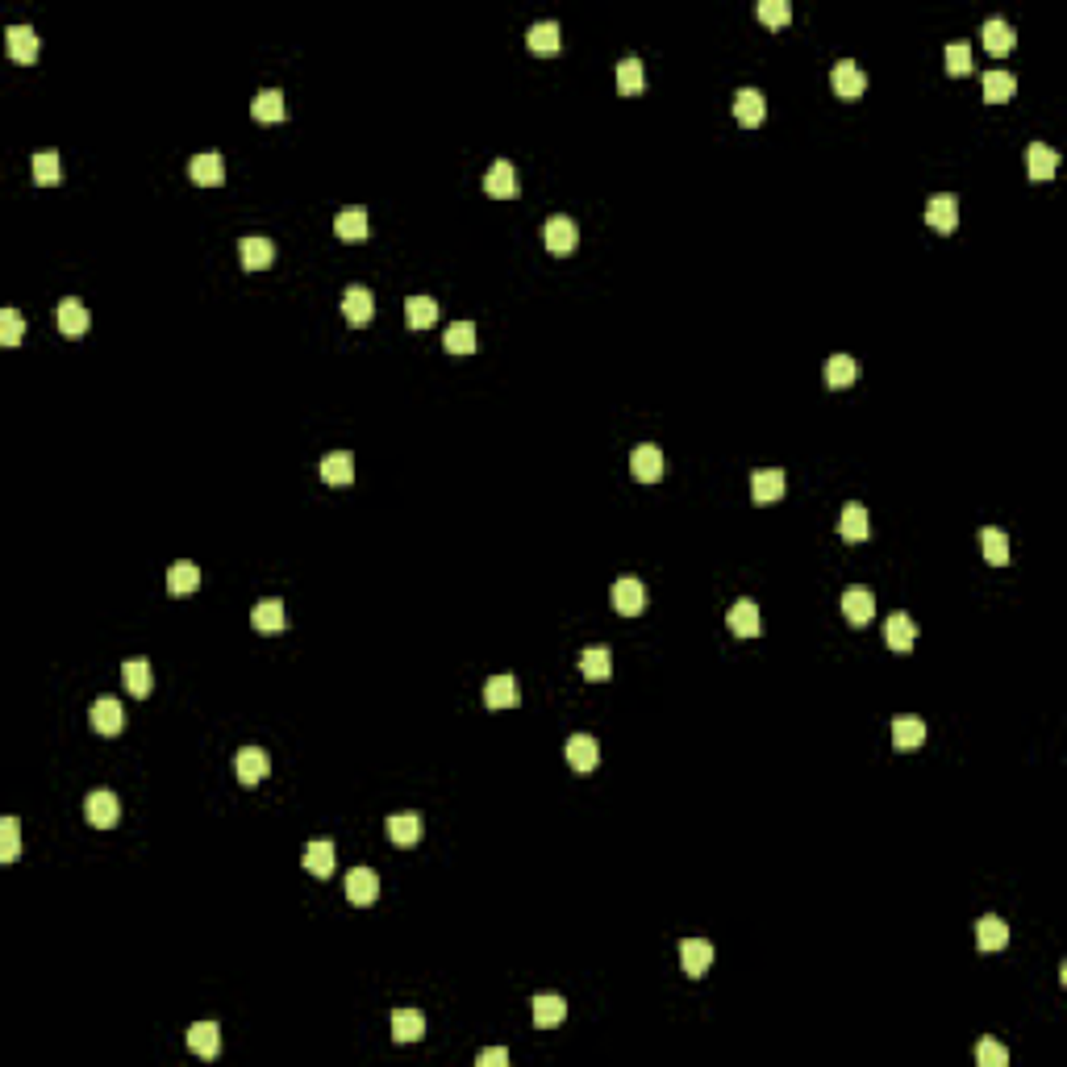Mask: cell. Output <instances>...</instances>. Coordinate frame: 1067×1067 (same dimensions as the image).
I'll return each mask as SVG.
<instances>
[{
    "label": "cell",
    "mask_w": 1067,
    "mask_h": 1067,
    "mask_svg": "<svg viewBox=\"0 0 1067 1067\" xmlns=\"http://www.w3.org/2000/svg\"><path fill=\"white\" fill-rule=\"evenodd\" d=\"M376 897H380V876L371 868H355L346 876V900L351 905L367 909V905H376Z\"/></svg>",
    "instance_id": "cell-8"
},
{
    "label": "cell",
    "mask_w": 1067,
    "mask_h": 1067,
    "mask_svg": "<svg viewBox=\"0 0 1067 1067\" xmlns=\"http://www.w3.org/2000/svg\"><path fill=\"white\" fill-rule=\"evenodd\" d=\"M21 334H25V321H21V313H17V309H5V313H0V342H5V346H17Z\"/></svg>",
    "instance_id": "cell-52"
},
{
    "label": "cell",
    "mask_w": 1067,
    "mask_h": 1067,
    "mask_svg": "<svg viewBox=\"0 0 1067 1067\" xmlns=\"http://www.w3.org/2000/svg\"><path fill=\"white\" fill-rule=\"evenodd\" d=\"M830 84H834V92H838L842 100H855V97H863V88H868V76H863L859 63L842 59V63H834Z\"/></svg>",
    "instance_id": "cell-9"
},
{
    "label": "cell",
    "mask_w": 1067,
    "mask_h": 1067,
    "mask_svg": "<svg viewBox=\"0 0 1067 1067\" xmlns=\"http://www.w3.org/2000/svg\"><path fill=\"white\" fill-rule=\"evenodd\" d=\"M334 842H326V838H317V842H309L305 847V868L313 871L317 879H330L334 876Z\"/></svg>",
    "instance_id": "cell-30"
},
{
    "label": "cell",
    "mask_w": 1067,
    "mask_h": 1067,
    "mask_svg": "<svg viewBox=\"0 0 1067 1067\" xmlns=\"http://www.w3.org/2000/svg\"><path fill=\"white\" fill-rule=\"evenodd\" d=\"M947 71L950 76H968L971 71V46L968 42H950L947 46Z\"/></svg>",
    "instance_id": "cell-53"
},
{
    "label": "cell",
    "mask_w": 1067,
    "mask_h": 1067,
    "mask_svg": "<svg viewBox=\"0 0 1067 1067\" xmlns=\"http://www.w3.org/2000/svg\"><path fill=\"white\" fill-rule=\"evenodd\" d=\"M267 771H271V759H267V751H259V747H242V751L234 755V776L242 788H255Z\"/></svg>",
    "instance_id": "cell-5"
},
{
    "label": "cell",
    "mask_w": 1067,
    "mask_h": 1067,
    "mask_svg": "<svg viewBox=\"0 0 1067 1067\" xmlns=\"http://www.w3.org/2000/svg\"><path fill=\"white\" fill-rule=\"evenodd\" d=\"M405 321L413 330H430L438 321V300L434 297H409L405 300Z\"/></svg>",
    "instance_id": "cell-43"
},
{
    "label": "cell",
    "mask_w": 1067,
    "mask_h": 1067,
    "mask_svg": "<svg viewBox=\"0 0 1067 1067\" xmlns=\"http://www.w3.org/2000/svg\"><path fill=\"white\" fill-rule=\"evenodd\" d=\"M238 255H242V267H247V271H263V267H271V259H276V242L250 234L238 242Z\"/></svg>",
    "instance_id": "cell-16"
},
{
    "label": "cell",
    "mask_w": 1067,
    "mask_h": 1067,
    "mask_svg": "<svg viewBox=\"0 0 1067 1067\" xmlns=\"http://www.w3.org/2000/svg\"><path fill=\"white\" fill-rule=\"evenodd\" d=\"M1059 168V150H1051L1047 142H1030L1026 147V171L1030 179H1051Z\"/></svg>",
    "instance_id": "cell-28"
},
{
    "label": "cell",
    "mask_w": 1067,
    "mask_h": 1067,
    "mask_svg": "<svg viewBox=\"0 0 1067 1067\" xmlns=\"http://www.w3.org/2000/svg\"><path fill=\"white\" fill-rule=\"evenodd\" d=\"M188 1047H192V1055H200V1059H213L221 1051V1030H218V1021H197V1026L188 1030Z\"/></svg>",
    "instance_id": "cell-29"
},
{
    "label": "cell",
    "mask_w": 1067,
    "mask_h": 1067,
    "mask_svg": "<svg viewBox=\"0 0 1067 1067\" xmlns=\"http://www.w3.org/2000/svg\"><path fill=\"white\" fill-rule=\"evenodd\" d=\"M5 50H9V59H17V63H34L42 50V38L30 25H9V30H5Z\"/></svg>",
    "instance_id": "cell-11"
},
{
    "label": "cell",
    "mask_w": 1067,
    "mask_h": 1067,
    "mask_svg": "<svg viewBox=\"0 0 1067 1067\" xmlns=\"http://www.w3.org/2000/svg\"><path fill=\"white\" fill-rule=\"evenodd\" d=\"M475 1063H480V1067H504V1063H509V1051H504V1047H488V1051H480V1055H475Z\"/></svg>",
    "instance_id": "cell-54"
},
{
    "label": "cell",
    "mask_w": 1067,
    "mask_h": 1067,
    "mask_svg": "<svg viewBox=\"0 0 1067 1067\" xmlns=\"http://www.w3.org/2000/svg\"><path fill=\"white\" fill-rule=\"evenodd\" d=\"M484 192H488V197H501V200H509L517 192V171H513V163H509V158H496L493 168H488Z\"/></svg>",
    "instance_id": "cell-21"
},
{
    "label": "cell",
    "mask_w": 1067,
    "mask_h": 1067,
    "mask_svg": "<svg viewBox=\"0 0 1067 1067\" xmlns=\"http://www.w3.org/2000/svg\"><path fill=\"white\" fill-rule=\"evenodd\" d=\"M926 221L939 234H955V226H959V200L950 197V192H939V197H930V205H926Z\"/></svg>",
    "instance_id": "cell-13"
},
{
    "label": "cell",
    "mask_w": 1067,
    "mask_h": 1067,
    "mask_svg": "<svg viewBox=\"0 0 1067 1067\" xmlns=\"http://www.w3.org/2000/svg\"><path fill=\"white\" fill-rule=\"evenodd\" d=\"M759 21L763 25H771V30H780V25H788L792 21V5L788 0H759Z\"/></svg>",
    "instance_id": "cell-49"
},
{
    "label": "cell",
    "mask_w": 1067,
    "mask_h": 1067,
    "mask_svg": "<svg viewBox=\"0 0 1067 1067\" xmlns=\"http://www.w3.org/2000/svg\"><path fill=\"white\" fill-rule=\"evenodd\" d=\"M121 680H126V688L134 692V701H142V696L150 692V684H155V676H150L147 659H126L121 663Z\"/></svg>",
    "instance_id": "cell-35"
},
{
    "label": "cell",
    "mask_w": 1067,
    "mask_h": 1067,
    "mask_svg": "<svg viewBox=\"0 0 1067 1067\" xmlns=\"http://www.w3.org/2000/svg\"><path fill=\"white\" fill-rule=\"evenodd\" d=\"M884 643H889L897 655L913 651V643H918V625H913L909 613H892L889 622H884Z\"/></svg>",
    "instance_id": "cell-14"
},
{
    "label": "cell",
    "mask_w": 1067,
    "mask_h": 1067,
    "mask_svg": "<svg viewBox=\"0 0 1067 1067\" xmlns=\"http://www.w3.org/2000/svg\"><path fill=\"white\" fill-rule=\"evenodd\" d=\"M784 472H776V467H767V472H755L751 475V501L755 504H776L784 496Z\"/></svg>",
    "instance_id": "cell-23"
},
{
    "label": "cell",
    "mask_w": 1067,
    "mask_h": 1067,
    "mask_svg": "<svg viewBox=\"0 0 1067 1067\" xmlns=\"http://www.w3.org/2000/svg\"><path fill=\"white\" fill-rule=\"evenodd\" d=\"M530 1013H534V1026L538 1030H554L559 1021L567 1018V1001L554 997V992H543V997L530 1001Z\"/></svg>",
    "instance_id": "cell-18"
},
{
    "label": "cell",
    "mask_w": 1067,
    "mask_h": 1067,
    "mask_svg": "<svg viewBox=\"0 0 1067 1067\" xmlns=\"http://www.w3.org/2000/svg\"><path fill=\"white\" fill-rule=\"evenodd\" d=\"M334 234L342 242H367L371 238V221H367V208H342L334 218Z\"/></svg>",
    "instance_id": "cell-19"
},
{
    "label": "cell",
    "mask_w": 1067,
    "mask_h": 1067,
    "mask_svg": "<svg viewBox=\"0 0 1067 1067\" xmlns=\"http://www.w3.org/2000/svg\"><path fill=\"white\" fill-rule=\"evenodd\" d=\"M564 759H567V767H572V771L588 776V771L601 763V747H596L593 734H572V738H567V747H564Z\"/></svg>",
    "instance_id": "cell-3"
},
{
    "label": "cell",
    "mask_w": 1067,
    "mask_h": 1067,
    "mask_svg": "<svg viewBox=\"0 0 1067 1067\" xmlns=\"http://www.w3.org/2000/svg\"><path fill=\"white\" fill-rule=\"evenodd\" d=\"M250 117L255 121H284V92L279 88H267V92H259L255 100H250Z\"/></svg>",
    "instance_id": "cell-39"
},
{
    "label": "cell",
    "mask_w": 1067,
    "mask_h": 1067,
    "mask_svg": "<svg viewBox=\"0 0 1067 1067\" xmlns=\"http://www.w3.org/2000/svg\"><path fill=\"white\" fill-rule=\"evenodd\" d=\"M630 472H634V480H643V484H659L663 472H667V463H663V451H659V446H651V442L634 446V451H630Z\"/></svg>",
    "instance_id": "cell-2"
},
{
    "label": "cell",
    "mask_w": 1067,
    "mask_h": 1067,
    "mask_svg": "<svg viewBox=\"0 0 1067 1067\" xmlns=\"http://www.w3.org/2000/svg\"><path fill=\"white\" fill-rule=\"evenodd\" d=\"M88 722H92V730H97L100 738H117L121 726H126V709H121L117 696H100V701L92 705Z\"/></svg>",
    "instance_id": "cell-1"
},
{
    "label": "cell",
    "mask_w": 1067,
    "mask_h": 1067,
    "mask_svg": "<svg viewBox=\"0 0 1067 1067\" xmlns=\"http://www.w3.org/2000/svg\"><path fill=\"white\" fill-rule=\"evenodd\" d=\"M984 46H989V55H1009V50L1018 46V34H1013V25L1009 21H1001V17H992V21H984Z\"/></svg>",
    "instance_id": "cell-31"
},
{
    "label": "cell",
    "mask_w": 1067,
    "mask_h": 1067,
    "mask_svg": "<svg viewBox=\"0 0 1067 1067\" xmlns=\"http://www.w3.org/2000/svg\"><path fill=\"white\" fill-rule=\"evenodd\" d=\"M726 625H730L734 638H755V634H759V605L734 601V609L726 613Z\"/></svg>",
    "instance_id": "cell-22"
},
{
    "label": "cell",
    "mask_w": 1067,
    "mask_h": 1067,
    "mask_svg": "<svg viewBox=\"0 0 1067 1067\" xmlns=\"http://www.w3.org/2000/svg\"><path fill=\"white\" fill-rule=\"evenodd\" d=\"M484 705L488 709H517V680L513 676H493V680L484 684Z\"/></svg>",
    "instance_id": "cell-27"
},
{
    "label": "cell",
    "mask_w": 1067,
    "mask_h": 1067,
    "mask_svg": "<svg viewBox=\"0 0 1067 1067\" xmlns=\"http://www.w3.org/2000/svg\"><path fill=\"white\" fill-rule=\"evenodd\" d=\"M1013 92H1018V79L1009 76V71H989V76H984V100H989V105H1009Z\"/></svg>",
    "instance_id": "cell-42"
},
{
    "label": "cell",
    "mask_w": 1067,
    "mask_h": 1067,
    "mask_svg": "<svg viewBox=\"0 0 1067 1067\" xmlns=\"http://www.w3.org/2000/svg\"><path fill=\"white\" fill-rule=\"evenodd\" d=\"M250 625H255L259 634H279V630H284V605H279L276 596L259 601L255 613H250Z\"/></svg>",
    "instance_id": "cell-34"
},
{
    "label": "cell",
    "mask_w": 1067,
    "mask_h": 1067,
    "mask_svg": "<svg viewBox=\"0 0 1067 1067\" xmlns=\"http://www.w3.org/2000/svg\"><path fill=\"white\" fill-rule=\"evenodd\" d=\"M525 46H530L534 55H554V50H559V25H554V21H538V25H530Z\"/></svg>",
    "instance_id": "cell-44"
},
{
    "label": "cell",
    "mask_w": 1067,
    "mask_h": 1067,
    "mask_svg": "<svg viewBox=\"0 0 1067 1067\" xmlns=\"http://www.w3.org/2000/svg\"><path fill=\"white\" fill-rule=\"evenodd\" d=\"M680 968L688 971L692 980L709 976V968H713V947H709L705 939H684V942H680Z\"/></svg>",
    "instance_id": "cell-12"
},
{
    "label": "cell",
    "mask_w": 1067,
    "mask_h": 1067,
    "mask_svg": "<svg viewBox=\"0 0 1067 1067\" xmlns=\"http://www.w3.org/2000/svg\"><path fill=\"white\" fill-rule=\"evenodd\" d=\"M425 1034V1018L417 1009H396L392 1013V1038L396 1042H417Z\"/></svg>",
    "instance_id": "cell-41"
},
{
    "label": "cell",
    "mask_w": 1067,
    "mask_h": 1067,
    "mask_svg": "<svg viewBox=\"0 0 1067 1067\" xmlns=\"http://www.w3.org/2000/svg\"><path fill=\"white\" fill-rule=\"evenodd\" d=\"M388 838H392L396 847H417V838H422V818H417V813H396V818H388Z\"/></svg>",
    "instance_id": "cell-37"
},
{
    "label": "cell",
    "mask_w": 1067,
    "mask_h": 1067,
    "mask_svg": "<svg viewBox=\"0 0 1067 1067\" xmlns=\"http://www.w3.org/2000/svg\"><path fill=\"white\" fill-rule=\"evenodd\" d=\"M543 238H546V250H551V255H572V250L580 247V226H575L572 218H551L543 226Z\"/></svg>",
    "instance_id": "cell-6"
},
{
    "label": "cell",
    "mask_w": 1067,
    "mask_h": 1067,
    "mask_svg": "<svg viewBox=\"0 0 1067 1067\" xmlns=\"http://www.w3.org/2000/svg\"><path fill=\"white\" fill-rule=\"evenodd\" d=\"M921 742H926V722L921 717H913V713L892 717V747L897 751H918Z\"/></svg>",
    "instance_id": "cell-20"
},
{
    "label": "cell",
    "mask_w": 1067,
    "mask_h": 1067,
    "mask_svg": "<svg viewBox=\"0 0 1067 1067\" xmlns=\"http://www.w3.org/2000/svg\"><path fill=\"white\" fill-rule=\"evenodd\" d=\"M188 176H192V184H200V188H218L221 179H226V163H221L218 150H208V155H192Z\"/></svg>",
    "instance_id": "cell-15"
},
{
    "label": "cell",
    "mask_w": 1067,
    "mask_h": 1067,
    "mask_svg": "<svg viewBox=\"0 0 1067 1067\" xmlns=\"http://www.w3.org/2000/svg\"><path fill=\"white\" fill-rule=\"evenodd\" d=\"M643 88H646L643 63H638V59H622V63H617V92H622V97H638Z\"/></svg>",
    "instance_id": "cell-46"
},
{
    "label": "cell",
    "mask_w": 1067,
    "mask_h": 1067,
    "mask_svg": "<svg viewBox=\"0 0 1067 1067\" xmlns=\"http://www.w3.org/2000/svg\"><path fill=\"white\" fill-rule=\"evenodd\" d=\"M442 346L451 351V355H472L475 351V326L472 321H455V326H446Z\"/></svg>",
    "instance_id": "cell-45"
},
{
    "label": "cell",
    "mask_w": 1067,
    "mask_h": 1067,
    "mask_svg": "<svg viewBox=\"0 0 1067 1067\" xmlns=\"http://www.w3.org/2000/svg\"><path fill=\"white\" fill-rule=\"evenodd\" d=\"M842 617H847L850 625H868L871 617H876V596H871L868 588H847V593H842Z\"/></svg>",
    "instance_id": "cell-17"
},
{
    "label": "cell",
    "mask_w": 1067,
    "mask_h": 1067,
    "mask_svg": "<svg viewBox=\"0 0 1067 1067\" xmlns=\"http://www.w3.org/2000/svg\"><path fill=\"white\" fill-rule=\"evenodd\" d=\"M838 534H842V543H868L871 538L868 509H863V504H847V509H842V522H838Z\"/></svg>",
    "instance_id": "cell-24"
},
{
    "label": "cell",
    "mask_w": 1067,
    "mask_h": 1067,
    "mask_svg": "<svg viewBox=\"0 0 1067 1067\" xmlns=\"http://www.w3.org/2000/svg\"><path fill=\"white\" fill-rule=\"evenodd\" d=\"M980 546H984V559L992 567H1005L1009 564V534L997 530V525H984L980 530Z\"/></svg>",
    "instance_id": "cell-40"
},
{
    "label": "cell",
    "mask_w": 1067,
    "mask_h": 1067,
    "mask_svg": "<svg viewBox=\"0 0 1067 1067\" xmlns=\"http://www.w3.org/2000/svg\"><path fill=\"white\" fill-rule=\"evenodd\" d=\"M342 317L351 321V326H367V321L376 317V297H371L363 284L346 288L342 292Z\"/></svg>",
    "instance_id": "cell-10"
},
{
    "label": "cell",
    "mask_w": 1067,
    "mask_h": 1067,
    "mask_svg": "<svg viewBox=\"0 0 1067 1067\" xmlns=\"http://www.w3.org/2000/svg\"><path fill=\"white\" fill-rule=\"evenodd\" d=\"M17 850H21V826H17V818H0V859L13 863V859H17Z\"/></svg>",
    "instance_id": "cell-50"
},
{
    "label": "cell",
    "mask_w": 1067,
    "mask_h": 1067,
    "mask_svg": "<svg viewBox=\"0 0 1067 1067\" xmlns=\"http://www.w3.org/2000/svg\"><path fill=\"white\" fill-rule=\"evenodd\" d=\"M855 376H859V367H855V359H850V355H830V359H826V384H830V388L855 384Z\"/></svg>",
    "instance_id": "cell-47"
},
{
    "label": "cell",
    "mask_w": 1067,
    "mask_h": 1067,
    "mask_svg": "<svg viewBox=\"0 0 1067 1067\" xmlns=\"http://www.w3.org/2000/svg\"><path fill=\"white\" fill-rule=\"evenodd\" d=\"M763 113H767V100H763L755 88H742V92H734V117H738V126L755 129V126H759V121H763Z\"/></svg>",
    "instance_id": "cell-26"
},
{
    "label": "cell",
    "mask_w": 1067,
    "mask_h": 1067,
    "mask_svg": "<svg viewBox=\"0 0 1067 1067\" xmlns=\"http://www.w3.org/2000/svg\"><path fill=\"white\" fill-rule=\"evenodd\" d=\"M976 947L980 950H1005L1009 947V926L1001 918H980L976 921Z\"/></svg>",
    "instance_id": "cell-36"
},
{
    "label": "cell",
    "mask_w": 1067,
    "mask_h": 1067,
    "mask_svg": "<svg viewBox=\"0 0 1067 1067\" xmlns=\"http://www.w3.org/2000/svg\"><path fill=\"white\" fill-rule=\"evenodd\" d=\"M55 317H59V334H67V338H84V334H88V321H92V317H88V309L79 305L76 297L59 300V313H55Z\"/></svg>",
    "instance_id": "cell-25"
},
{
    "label": "cell",
    "mask_w": 1067,
    "mask_h": 1067,
    "mask_svg": "<svg viewBox=\"0 0 1067 1067\" xmlns=\"http://www.w3.org/2000/svg\"><path fill=\"white\" fill-rule=\"evenodd\" d=\"M609 596H613V609L622 613V617H638V613L646 609V588H643V580H634V575L613 584Z\"/></svg>",
    "instance_id": "cell-7"
},
{
    "label": "cell",
    "mask_w": 1067,
    "mask_h": 1067,
    "mask_svg": "<svg viewBox=\"0 0 1067 1067\" xmlns=\"http://www.w3.org/2000/svg\"><path fill=\"white\" fill-rule=\"evenodd\" d=\"M168 588H171L176 596L197 593V588H200V567H197V564H188V559L171 564V567H168Z\"/></svg>",
    "instance_id": "cell-38"
},
{
    "label": "cell",
    "mask_w": 1067,
    "mask_h": 1067,
    "mask_svg": "<svg viewBox=\"0 0 1067 1067\" xmlns=\"http://www.w3.org/2000/svg\"><path fill=\"white\" fill-rule=\"evenodd\" d=\"M976 1059H980V1067H1005V1063H1009V1051L1001 1047L997 1038H980Z\"/></svg>",
    "instance_id": "cell-51"
},
{
    "label": "cell",
    "mask_w": 1067,
    "mask_h": 1067,
    "mask_svg": "<svg viewBox=\"0 0 1067 1067\" xmlns=\"http://www.w3.org/2000/svg\"><path fill=\"white\" fill-rule=\"evenodd\" d=\"M84 818H88L97 830H109V826H117V818H121L117 797H113L109 788L88 792V800H84Z\"/></svg>",
    "instance_id": "cell-4"
},
{
    "label": "cell",
    "mask_w": 1067,
    "mask_h": 1067,
    "mask_svg": "<svg viewBox=\"0 0 1067 1067\" xmlns=\"http://www.w3.org/2000/svg\"><path fill=\"white\" fill-rule=\"evenodd\" d=\"M321 480H326V484H351V480H355V459H351V451H330V455L321 459Z\"/></svg>",
    "instance_id": "cell-33"
},
{
    "label": "cell",
    "mask_w": 1067,
    "mask_h": 1067,
    "mask_svg": "<svg viewBox=\"0 0 1067 1067\" xmlns=\"http://www.w3.org/2000/svg\"><path fill=\"white\" fill-rule=\"evenodd\" d=\"M580 672H584V680H593V684L609 680V676H613V655H609V646H588V651L580 655Z\"/></svg>",
    "instance_id": "cell-32"
},
{
    "label": "cell",
    "mask_w": 1067,
    "mask_h": 1067,
    "mask_svg": "<svg viewBox=\"0 0 1067 1067\" xmlns=\"http://www.w3.org/2000/svg\"><path fill=\"white\" fill-rule=\"evenodd\" d=\"M30 171H34V184H59V155L55 150H38V155L30 158Z\"/></svg>",
    "instance_id": "cell-48"
}]
</instances>
